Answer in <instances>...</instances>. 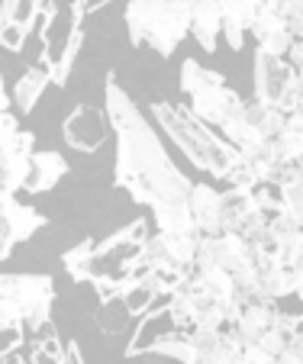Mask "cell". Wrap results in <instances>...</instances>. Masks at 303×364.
<instances>
[{
    "label": "cell",
    "instance_id": "6da1fadb",
    "mask_svg": "<svg viewBox=\"0 0 303 364\" xmlns=\"http://www.w3.org/2000/svg\"><path fill=\"white\" fill-rule=\"evenodd\" d=\"M104 113L117 139L113 187L126 191L139 206H152L161 200H187L193 181H187V174L171 161L159 129L136 107V100L117 81L113 71L104 81Z\"/></svg>",
    "mask_w": 303,
    "mask_h": 364
},
{
    "label": "cell",
    "instance_id": "7a4b0ae2",
    "mask_svg": "<svg viewBox=\"0 0 303 364\" xmlns=\"http://www.w3.org/2000/svg\"><path fill=\"white\" fill-rule=\"evenodd\" d=\"M152 117H155L159 129L181 149V155H187V161L193 168H200L203 174H210L216 181L226 178V171L235 161V149L223 136H216L213 126H207L187 107H178L171 100L152 103Z\"/></svg>",
    "mask_w": 303,
    "mask_h": 364
},
{
    "label": "cell",
    "instance_id": "3957f363",
    "mask_svg": "<svg viewBox=\"0 0 303 364\" xmlns=\"http://www.w3.org/2000/svg\"><path fill=\"white\" fill-rule=\"evenodd\" d=\"M132 48H152L168 58L178 52L191 29V0H129L123 10Z\"/></svg>",
    "mask_w": 303,
    "mask_h": 364
},
{
    "label": "cell",
    "instance_id": "277c9868",
    "mask_svg": "<svg viewBox=\"0 0 303 364\" xmlns=\"http://www.w3.org/2000/svg\"><path fill=\"white\" fill-rule=\"evenodd\" d=\"M52 300H55V281L48 274H0V329L20 326L33 332L36 345L52 329Z\"/></svg>",
    "mask_w": 303,
    "mask_h": 364
},
{
    "label": "cell",
    "instance_id": "5b68a950",
    "mask_svg": "<svg viewBox=\"0 0 303 364\" xmlns=\"http://www.w3.org/2000/svg\"><path fill=\"white\" fill-rule=\"evenodd\" d=\"M145 235H149V223L132 220L129 226H123L119 232H113L110 239L94 242L87 284H94L97 296H107V294H117L119 290L126 271H129V264L136 262L139 248H142Z\"/></svg>",
    "mask_w": 303,
    "mask_h": 364
},
{
    "label": "cell",
    "instance_id": "8992f818",
    "mask_svg": "<svg viewBox=\"0 0 303 364\" xmlns=\"http://www.w3.org/2000/svg\"><path fill=\"white\" fill-rule=\"evenodd\" d=\"M255 94L258 100L275 103L281 113H303V81L300 68L287 62L284 55H268L262 48H255Z\"/></svg>",
    "mask_w": 303,
    "mask_h": 364
},
{
    "label": "cell",
    "instance_id": "52a82bcc",
    "mask_svg": "<svg viewBox=\"0 0 303 364\" xmlns=\"http://www.w3.org/2000/svg\"><path fill=\"white\" fill-rule=\"evenodd\" d=\"M197 239L200 235H174V232L145 235V242H142V248H139L136 258L142 264H149V268L161 277L165 290H171L174 284L193 268Z\"/></svg>",
    "mask_w": 303,
    "mask_h": 364
},
{
    "label": "cell",
    "instance_id": "ba28073f",
    "mask_svg": "<svg viewBox=\"0 0 303 364\" xmlns=\"http://www.w3.org/2000/svg\"><path fill=\"white\" fill-rule=\"evenodd\" d=\"M46 226L48 220L33 203H20L16 193L0 187V262H7L20 242H29Z\"/></svg>",
    "mask_w": 303,
    "mask_h": 364
},
{
    "label": "cell",
    "instance_id": "9c48e42d",
    "mask_svg": "<svg viewBox=\"0 0 303 364\" xmlns=\"http://www.w3.org/2000/svg\"><path fill=\"white\" fill-rule=\"evenodd\" d=\"M107 136H110V126H107V113L104 107H90L81 103L65 117L62 123V139L68 149L84 151V155H94V151L104 149Z\"/></svg>",
    "mask_w": 303,
    "mask_h": 364
},
{
    "label": "cell",
    "instance_id": "30bf717a",
    "mask_svg": "<svg viewBox=\"0 0 303 364\" xmlns=\"http://www.w3.org/2000/svg\"><path fill=\"white\" fill-rule=\"evenodd\" d=\"M193 262H207V264L223 268L226 274H235L239 268H245V264L252 262V245H248L245 239H239L235 232L200 235Z\"/></svg>",
    "mask_w": 303,
    "mask_h": 364
},
{
    "label": "cell",
    "instance_id": "8fae6325",
    "mask_svg": "<svg viewBox=\"0 0 303 364\" xmlns=\"http://www.w3.org/2000/svg\"><path fill=\"white\" fill-rule=\"evenodd\" d=\"M252 262H255V274H258V287L268 300H281V296H300V281L303 271H294L271 252H252Z\"/></svg>",
    "mask_w": 303,
    "mask_h": 364
},
{
    "label": "cell",
    "instance_id": "7c38bea8",
    "mask_svg": "<svg viewBox=\"0 0 303 364\" xmlns=\"http://www.w3.org/2000/svg\"><path fill=\"white\" fill-rule=\"evenodd\" d=\"M187 110H191L197 119H203L207 126L220 129V126H226L229 119L242 117V97H239V90H233L226 81H223V84H216V87L203 90V94L191 97V107H187Z\"/></svg>",
    "mask_w": 303,
    "mask_h": 364
},
{
    "label": "cell",
    "instance_id": "4fadbf2b",
    "mask_svg": "<svg viewBox=\"0 0 303 364\" xmlns=\"http://www.w3.org/2000/svg\"><path fill=\"white\" fill-rule=\"evenodd\" d=\"M191 345V364H233L239 345L226 329H191L184 332Z\"/></svg>",
    "mask_w": 303,
    "mask_h": 364
},
{
    "label": "cell",
    "instance_id": "5bb4252c",
    "mask_svg": "<svg viewBox=\"0 0 303 364\" xmlns=\"http://www.w3.org/2000/svg\"><path fill=\"white\" fill-rule=\"evenodd\" d=\"M277 306L275 300H262V303H242L239 316L226 326V332L233 336V342L239 345H255L262 338L265 329H271V319H275Z\"/></svg>",
    "mask_w": 303,
    "mask_h": 364
},
{
    "label": "cell",
    "instance_id": "9a60e30c",
    "mask_svg": "<svg viewBox=\"0 0 303 364\" xmlns=\"http://www.w3.org/2000/svg\"><path fill=\"white\" fill-rule=\"evenodd\" d=\"M226 0H191V29L187 33L197 39V46L203 52L213 55L220 48V20Z\"/></svg>",
    "mask_w": 303,
    "mask_h": 364
},
{
    "label": "cell",
    "instance_id": "2e32d148",
    "mask_svg": "<svg viewBox=\"0 0 303 364\" xmlns=\"http://www.w3.org/2000/svg\"><path fill=\"white\" fill-rule=\"evenodd\" d=\"M187 210H191L193 229L200 235H220L223 220H220V191L210 184H191L187 191Z\"/></svg>",
    "mask_w": 303,
    "mask_h": 364
},
{
    "label": "cell",
    "instance_id": "e0dca14e",
    "mask_svg": "<svg viewBox=\"0 0 303 364\" xmlns=\"http://www.w3.org/2000/svg\"><path fill=\"white\" fill-rule=\"evenodd\" d=\"M68 174V161L58 151H36L29 155L26 178H23V191L26 193H46Z\"/></svg>",
    "mask_w": 303,
    "mask_h": 364
},
{
    "label": "cell",
    "instance_id": "ac0fdd59",
    "mask_svg": "<svg viewBox=\"0 0 303 364\" xmlns=\"http://www.w3.org/2000/svg\"><path fill=\"white\" fill-rule=\"evenodd\" d=\"M258 0H226V7H223V20H220V36L226 39V46L233 52H242L245 46V36L252 29V20L258 14Z\"/></svg>",
    "mask_w": 303,
    "mask_h": 364
},
{
    "label": "cell",
    "instance_id": "d6986e66",
    "mask_svg": "<svg viewBox=\"0 0 303 364\" xmlns=\"http://www.w3.org/2000/svg\"><path fill=\"white\" fill-rule=\"evenodd\" d=\"M168 332H174V323H171V316H168V306H159V303H155V306L145 309L142 319H139L136 332H132L129 345H126V358L145 355V351L159 342L161 336H168Z\"/></svg>",
    "mask_w": 303,
    "mask_h": 364
},
{
    "label": "cell",
    "instance_id": "ffe728a7",
    "mask_svg": "<svg viewBox=\"0 0 303 364\" xmlns=\"http://www.w3.org/2000/svg\"><path fill=\"white\" fill-rule=\"evenodd\" d=\"M46 87H48V68H46V65H29V68L20 75V81H16L10 103L16 107V113H23V117H26V113L36 110V103L42 100Z\"/></svg>",
    "mask_w": 303,
    "mask_h": 364
},
{
    "label": "cell",
    "instance_id": "44dd1931",
    "mask_svg": "<svg viewBox=\"0 0 303 364\" xmlns=\"http://www.w3.org/2000/svg\"><path fill=\"white\" fill-rule=\"evenodd\" d=\"M152 220L159 226V232H174V235H200L193 229L191 210H187V200H161V203H152Z\"/></svg>",
    "mask_w": 303,
    "mask_h": 364
},
{
    "label": "cell",
    "instance_id": "7402d4cb",
    "mask_svg": "<svg viewBox=\"0 0 303 364\" xmlns=\"http://www.w3.org/2000/svg\"><path fill=\"white\" fill-rule=\"evenodd\" d=\"M255 193L242 191V187H229L220 193V220H223V232H235L242 226L248 213H255Z\"/></svg>",
    "mask_w": 303,
    "mask_h": 364
},
{
    "label": "cell",
    "instance_id": "603a6c76",
    "mask_svg": "<svg viewBox=\"0 0 303 364\" xmlns=\"http://www.w3.org/2000/svg\"><path fill=\"white\" fill-rule=\"evenodd\" d=\"M223 81H226V77H223L220 71L200 65L197 58H184V62H181V90H184L187 100L203 94V90H210V87H216V84H223Z\"/></svg>",
    "mask_w": 303,
    "mask_h": 364
},
{
    "label": "cell",
    "instance_id": "cb8c5ba5",
    "mask_svg": "<svg viewBox=\"0 0 303 364\" xmlns=\"http://www.w3.org/2000/svg\"><path fill=\"white\" fill-rule=\"evenodd\" d=\"M94 319H97V326H100V332L117 336V332H123L126 326L132 323V313L126 309L119 294H107V296H100V306H97Z\"/></svg>",
    "mask_w": 303,
    "mask_h": 364
},
{
    "label": "cell",
    "instance_id": "d4e9b609",
    "mask_svg": "<svg viewBox=\"0 0 303 364\" xmlns=\"http://www.w3.org/2000/svg\"><path fill=\"white\" fill-rule=\"evenodd\" d=\"M36 10H39V0H0V33L10 26H20L23 33H29Z\"/></svg>",
    "mask_w": 303,
    "mask_h": 364
},
{
    "label": "cell",
    "instance_id": "484cf974",
    "mask_svg": "<svg viewBox=\"0 0 303 364\" xmlns=\"http://www.w3.org/2000/svg\"><path fill=\"white\" fill-rule=\"evenodd\" d=\"M117 294L123 296L126 309H129L132 316H142L145 309H152L155 303L161 300V296H165V294H159L155 287H149V284H142V281H139V284H123Z\"/></svg>",
    "mask_w": 303,
    "mask_h": 364
},
{
    "label": "cell",
    "instance_id": "4316f807",
    "mask_svg": "<svg viewBox=\"0 0 303 364\" xmlns=\"http://www.w3.org/2000/svg\"><path fill=\"white\" fill-rule=\"evenodd\" d=\"M220 132H223V139H226L229 145H233L235 151H242V149H252V145H258L262 142V132L255 129V126L248 123L245 117H235V119H229L226 126H220Z\"/></svg>",
    "mask_w": 303,
    "mask_h": 364
},
{
    "label": "cell",
    "instance_id": "83f0119b",
    "mask_svg": "<svg viewBox=\"0 0 303 364\" xmlns=\"http://www.w3.org/2000/svg\"><path fill=\"white\" fill-rule=\"evenodd\" d=\"M90 252H94V242L84 239V242H78L75 248H68V252L62 255V264H65V271H68V277H71L75 284H84V281H87Z\"/></svg>",
    "mask_w": 303,
    "mask_h": 364
},
{
    "label": "cell",
    "instance_id": "f1b7e54d",
    "mask_svg": "<svg viewBox=\"0 0 303 364\" xmlns=\"http://www.w3.org/2000/svg\"><path fill=\"white\" fill-rule=\"evenodd\" d=\"M277 200H281V210H287L290 216H300L303 220V178L300 174H290L287 181L275 187Z\"/></svg>",
    "mask_w": 303,
    "mask_h": 364
},
{
    "label": "cell",
    "instance_id": "f546056e",
    "mask_svg": "<svg viewBox=\"0 0 303 364\" xmlns=\"http://www.w3.org/2000/svg\"><path fill=\"white\" fill-rule=\"evenodd\" d=\"M10 97H7V84H4V77H0V145H7L10 139L16 136V129H20V123H16V117L10 113Z\"/></svg>",
    "mask_w": 303,
    "mask_h": 364
},
{
    "label": "cell",
    "instance_id": "4dcf8cb0",
    "mask_svg": "<svg viewBox=\"0 0 303 364\" xmlns=\"http://www.w3.org/2000/svg\"><path fill=\"white\" fill-rule=\"evenodd\" d=\"M58 364H84V358H81V351H78L75 342H68L62 348V358H58Z\"/></svg>",
    "mask_w": 303,
    "mask_h": 364
},
{
    "label": "cell",
    "instance_id": "1f68e13d",
    "mask_svg": "<svg viewBox=\"0 0 303 364\" xmlns=\"http://www.w3.org/2000/svg\"><path fill=\"white\" fill-rule=\"evenodd\" d=\"M0 364H26V361H23L20 348H10V351H4V355H0Z\"/></svg>",
    "mask_w": 303,
    "mask_h": 364
},
{
    "label": "cell",
    "instance_id": "d6a6232c",
    "mask_svg": "<svg viewBox=\"0 0 303 364\" xmlns=\"http://www.w3.org/2000/svg\"><path fill=\"white\" fill-rule=\"evenodd\" d=\"M258 4H262V7H268V4H275V0H258Z\"/></svg>",
    "mask_w": 303,
    "mask_h": 364
}]
</instances>
